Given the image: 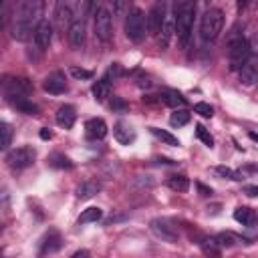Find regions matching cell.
Listing matches in <instances>:
<instances>
[{
  "label": "cell",
  "mask_w": 258,
  "mask_h": 258,
  "mask_svg": "<svg viewBox=\"0 0 258 258\" xmlns=\"http://www.w3.org/2000/svg\"><path fill=\"white\" fill-rule=\"evenodd\" d=\"M194 10H196V4L194 0H185L179 10H177V16H175V34H177V42L179 46H187V40L191 36V26H194Z\"/></svg>",
  "instance_id": "cell-1"
},
{
  "label": "cell",
  "mask_w": 258,
  "mask_h": 258,
  "mask_svg": "<svg viewBox=\"0 0 258 258\" xmlns=\"http://www.w3.org/2000/svg\"><path fill=\"white\" fill-rule=\"evenodd\" d=\"M224 26V14L218 8H210L204 12L202 20H200V36L204 40H214Z\"/></svg>",
  "instance_id": "cell-2"
},
{
  "label": "cell",
  "mask_w": 258,
  "mask_h": 258,
  "mask_svg": "<svg viewBox=\"0 0 258 258\" xmlns=\"http://www.w3.org/2000/svg\"><path fill=\"white\" fill-rule=\"evenodd\" d=\"M250 44L244 36H236L228 44V58H230V71H240L250 60Z\"/></svg>",
  "instance_id": "cell-3"
},
{
  "label": "cell",
  "mask_w": 258,
  "mask_h": 258,
  "mask_svg": "<svg viewBox=\"0 0 258 258\" xmlns=\"http://www.w3.org/2000/svg\"><path fill=\"white\" fill-rule=\"evenodd\" d=\"M145 28H147V20H145L143 10L131 8V10L127 12V16H125V34H127V38L133 40V42L143 40Z\"/></svg>",
  "instance_id": "cell-4"
},
{
  "label": "cell",
  "mask_w": 258,
  "mask_h": 258,
  "mask_svg": "<svg viewBox=\"0 0 258 258\" xmlns=\"http://www.w3.org/2000/svg\"><path fill=\"white\" fill-rule=\"evenodd\" d=\"M34 159H36V151H34V147H30V145L16 147V149H12V151L8 153V157H6V161H8V165H10L12 169H24V167L32 165Z\"/></svg>",
  "instance_id": "cell-5"
},
{
  "label": "cell",
  "mask_w": 258,
  "mask_h": 258,
  "mask_svg": "<svg viewBox=\"0 0 258 258\" xmlns=\"http://www.w3.org/2000/svg\"><path fill=\"white\" fill-rule=\"evenodd\" d=\"M113 32V22H111V12L107 8H99L95 14V36L103 42L111 38Z\"/></svg>",
  "instance_id": "cell-6"
},
{
  "label": "cell",
  "mask_w": 258,
  "mask_h": 258,
  "mask_svg": "<svg viewBox=\"0 0 258 258\" xmlns=\"http://www.w3.org/2000/svg\"><path fill=\"white\" fill-rule=\"evenodd\" d=\"M165 16H167V10H165V0H157L153 4V8L149 10V16H145L147 20V30L151 34H159L163 22H165Z\"/></svg>",
  "instance_id": "cell-7"
},
{
  "label": "cell",
  "mask_w": 258,
  "mask_h": 258,
  "mask_svg": "<svg viewBox=\"0 0 258 258\" xmlns=\"http://www.w3.org/2000/svg\"><path fill=\"white\" fill-rule=\"evenodd\" d=\"M151 232H153L157 238L165 240V242H177V230H175V226H173L171 222L163 220V218L151 220Z\"/></svg>",
  "instance_id": "cell-8"
},
{
  "label": "cell",
  "mask_w": 258,
  "mask_h": 258,
  "mask_svg": "<svg viewBox=\"0 0 258 258\" xmlns=\"http://www.w3.org/2000/svg\"><path fill=\"white\" fill-rule=\"evenodd\" d=\"M32 36H34V44L38 48H48V44L52 40V24L48 20H38Z\"/></svg>",
  "instance_id": "cell-9"
},
{
  "label": "cell",
  "mask_w": 258,
  "mask_h": 258,
  "mask_svg": "<svg viewBox=\"0 0 258 258\" xmlns=\"http://www.w3.org/2000/svg\"><path fill=\"white\" fill-rule=\"evenodd\" d=\"M42 89H44L46 93H50V95H60V93H64L69 87H67L64 75L58 73V71H54V73H50V75L42 81Z\"/></svg>",
  "instance_id": "cell-10"
},
{
  "label": "cell",
  "mask_w": 258,
  "mask_h": 258,
  "mask_svg": "<svg viewBox=\"0 0 258 258\" xmlns=\"http://www.w3.org/2000/svg\"><path fill=\"white\" fill-rule=\"evenodd\" d=\"M85 135L87 139L91 141H97V139H103L107 135V123L101 119V117H93L85 123Z\"/></svg>",
  "instance_id": "cell-11"
},
{
  "label": "cell",
  "mask_w": 258,
  "mask_h": 258,
  "mask_svg": "<svg viewBox=\"0 0 258 258\" xmlns=\"http://www.w3.org/2000/svg\"><path fill=\"white\" fill-rule=\"evenodd\" d=\"M69 42L73 48H81L83 42H85V20L79 18V20H73L71 26H69Z\"/></svg>",
  "instance_id": "cell-12"
},
{
  "label": "cell",
  "mask_w": 258,
  "mask_h": 258,
  "mask_svg": "<svg viewBox=\"0 0 258 258\" xmlns=\"http://www.w3.org/2000/svg\"><path fill=\"white\" fill-rule=\"evenodd\" d=\"M113 135H115V139H117L121 145H129V143L135 141V129H133L129 123H125V121H119V123L115 125Z\"/></svg>",
  "instance_id": "cell-13"
},
{
  "label": "cell",
  "mask_w": 258,
  "mask_h": 258,
  "mask_svg": "<svg viewBox=\"0 0 258 258\" xmlns=\"http://www.w3.org/2000/svg\"><path fill=\"white\" fill-rule=\"evenodd\" d=\"M75 119H77V111L73 105H62L58 111H56V123L64 129H71L75 125Z\"/></svg>",
  "instance_id": "cell-14"
},
{
  "label": "cell",
  "mask_w": 258,
  "mask_h": 258,
  "mask_svg": "<svg viewBox=\"0 0 258 258\" xmlns=\"http://www.w3.org/2000/svg\"><path fill=\"white\" fill-rule=\"evenodd\" d=\"M234 220L238 224L246 226V228H252L254 222H256V212L252 208H248V206H240V208L234 210Z\"/></svg>",
  "instance_id": "cell-15"
},
{
  "label": "cell",
  "mask_w": 258,
  "mask_h": 258,
  "mask_svg": "<svg viewBox=\"0 0 258 258\" xmlns=\"http://www.w3.org/2000/svg\"><path fill=\"white\" fill-rule=\"evenodd\" d=\"M99 191H101V183L95 181V179H87V181H83V183L77 187V198H79V200H89V198L97 196Z\"/></svg>",
  "instance_id": "cell-16"
},
{
  "label": "cell",
  "mask_w": 258,
  "mask_h": 258,
  "mask_svg": "<svg viewBox=\"0 0 258 258\" xmlns=\"http://www.w3.org/2000/svg\"><path fill=\"white\" fill-rule=\"evenodd\" d=\"M256 77H258V73H256V62H254V60H248V62L240 69V81H242V85H246V87L254 85V83H256Z\"/></svg>",
  "instance_id": "cell-17"
},
{
  "label": "cell",
  "mask_w": 258,
  "mask_h": 258,
  "mask_svg": "<svg viewBox=\"0 0 258 258\" xmlns=\"http://www.w3.org/2000/svg\"><path fill=\"white\" fill-rule=\"evenodd\" d=\"M159 99H161L165 105L173 107V109L185 107V97H181V93H177V91H163Z\"/></svg>",
  "instance_id": "cell-18"
},
{
  "label": "cell",
  "mask_w": 258,
  "mask_h": 258,
  "mask_svg": "<svg viewBox=\"0 0 258 258\" xmlns=\"http://www.w3.org/2000/svg\"><path fill=\"white\" fill-rule=\"evenodd\" d=\"M10 103L18 109V111H22V113H26V115H36L38 113V105H34L32 101H26L24 97H16V99H10Z\"/></svg>",
  "instance_id": "cell-19"
},
{
  "label": "cell",
  "mask_w": 258,
  "mask_h": 258,
  "mask_svg": "<svg viewBox=\"0 0 258 258\" xmlns=\"http://www.w3.org/2000/svg\"><path fill=\"white\" fill-rule=\"evenodd\" d=\"M93 97L99 101V103H103L109 95H111V87H109V81L107 79H103V81H97L95 85H93Z\"/></svg>",
  "instance_id": "cell-20"
},
{
  "label": "cell",
  "mask_w": 258,
  "mask_h": 258,
  "mask_svg": "<svg viewBox=\"0 0 258 258\" xmlns=\"http://www.w3.org/2000/svg\"><path fill=\"white\" fill-rule=\"evenodd\" d=\"M189 117H191V113H189L187 109L179 107V109H175V111L171 113V117H169V125H171V127H183L185 123H189Z\"/></svg>",
  "instance_id": "cell-21"
},
{
  "label": "cell",
  "mask_w": 258,
  "mask_h": 258,
  "mask_svg": "<svg viewBox=\"0 0 258 258\" xmlns=\"http://www.w3.org/2000/svg\"><path fill=\"white\" fill-rule=\"evenodd\" d=\"M101 216H103L101 208L91 206V208H87V210H83V212H81V216L77 218V222H79V224H91V222L101 220Z\"/></svg>",
  "instance_id": "cell-22"
},
{
  "label": "cell",
  "mask_w": 258,
  "mask_h": 258,
  "mask_svg": "<svg viewBox=\"0 0 258 258\" xmlns=\"http://www.w3.org/2000/svg\"><path fill=\"white\" fill-rule=\"evenodd\" d=\"M167 185H169V189H173V191H179V194H183V191H187V187H189V179L185 177V175H171L169 179H167Z\"/></svg>",
  "instance_id": "cell-23"
},
{
  "label": "cell",
  "mask_w": 258,
  "mask_h": 258,
  "mask_svg": "<svg viewBox=\"0 0 258 258\" xmlns=\"http://www.w3.org/2000/svg\"><path fill=\"white\" fill-rule=\"evenodd\" d=\"M149 131H151L161 143H165V145H171V147H177V145H179V139H177V137H173L171 133H167V131H163V129H159V127H149Z\"/></svg>",
  "instance_id": "cell-24"
},
{
  "label": "cell",
  "mask_w": 258,
  "mask_h": 258,
  "mask_svg": "<svg viewBox=\"0 0 258 258\" xmlns=\"http://www.w3.org/2000/svg\"><path fill=\"white\" fill-rule=\"evenodd\" d=\"M12 125L6 123V121H0V151L6 149L10 143H12Z\"/></svg>",
  "instance_id": "cell-25"
},
{
  "label": "cell",
  "mask_w": 258,
  "mask_h": 258,
  "mask_svg": "<svg viewBox=\"0 0 258 258\" xmlns=\"http://www.w3.org/2000/svg\"><path fill=\"white\" fill-rule=\"evenodd\" d=\"M54 16H56V22L60 24V26H64V24H71L73 22V12H71V8L67 6V4H58L56 6V12H54Z\"/></svg>",
  "instance_id": "cell-26"
},
{
  "label": "cell",
  "mask_w": 258,
  "mask_h": 258,
  "mask_svg": "<svg viewBox=\"0 0 258 258\" xmlns=\"http://www.w3.org/2000/svg\"><path fill=\"white\" fill-rule=\"evenodd\" d=\"M48 163H50L52 167H58V169H71V167H73L71 159L64 157L62 153H52V155L48 157Z\"/></svg>",
  "instance_id": "cell-27"
},
{
  "label": "cell",
  "mask_w": 258,
  "mask_h": 258,
  "mask_svg": "<svg viewBox=\"0 0 258 258\" xmlns=\"http://www.w3.org/2000/svg\"><path fill=\"white\" fill-rule=\"evenodd\" d=\"M58 248H60V238H58L56 234H52V236L46 238V242H44L40 254H50V252H56Z\"/></svg>",
  "instance_id": "cell-28"
},
{
  "label": "cell",
  "mask_w": 258,
  "mask_h": 258,
  "mask_svg": "<svg viewBox=\"0 0 258 258\" xmlns=\"http://www.w3.org/2000/svg\"><path fill=\"white\" fill-rule=\"evenodd\" d=\"M196 135H198V139H200L204 145L214 147V137L210 135V131H208L204 125H196Z\"/></svg>",
  "instance_id": "cell-29"
},
{
  "label": "cell",
  "mask_w": 258,
  "mask_h": 258,
  "mask_svg": "<svg viewBox=\"0 0 258 258\" xmlns=\"http://www.w3.org/2000/svg\"><path fill=\"white\" fill-rule=\"evenodd\" d=\"M10 89L16 91V97H18L20 93L30 91V83H28L26 79H12V81H10Z\"/></svg>",
  "instance_id": "cell-30"
},
{
  "label": "cell",
  "mask_w": 258,
  "mask_h": 258,
  "mask_svg": "<svg viewBox=\"0 0 258 258\" xmlns=\"http://www.w3.org/2000/svg\"><path fill=\"white\" fill-rule=\"evenodd\" d=\"M131 2L133 0H113V8L117 16H127V12L131 10Z\"/></svg>",
  "instance_id": "cell-31"
},
{
  "label": "cell",
  "mask_w": 258,
  "mask_h": 258,
  "mask_svg": "<svg viewBox=\"0 0 258 258\" xmlns=\"http://www.w3.org/2000/svg\"><path fill=\"white\" fill-rule=\"evenodd\" d=\"M234 240H236V236H234V234H230V232H226V234L216 236V238H214V244H218V246H232V244H234Z\"/></svg>",
  "instance_id": "cell-32"
},
{
  "label": "cell",
  "mask_w": 258,
  "mask_h": 258,
  "mask_svg": "<svg viewBox=\"0 0 258 258\" xmlns=\"http://www.w3.org/2000/svg\"><path fill=\"white\" fill-rule=\"evenodd\" d=\"M194 111L200 113L202 117H212V115H214V109H212V105H208V103H196V105H194Z\"/></svg>",
  "instance_id": "cell-33"
},
{
  "label": "cell",
  "mask_w": 258,
  "mask_h": 258,
  "mask_svg": "<svg viewBox=\"0 0 258 258\" xmlns=\"http://www.w3.org/2000/svg\"><path fill=\"white\" fill-rule=\"evenodd\" d=\"M71 75H73L75 79H91V77H93L91 71H85V69H79V67H73V69H71Z\"/></svg>",
  "instance_id": "cell-34"
},
{
  "label": "cell",
  "mask_w": 258,
  "mask_h": 258,
  "mask_svg": "<svg viewBox=\"0 0 258 258\" xmlns=\"http://www.w3.org/2000/svg\"><path fill=\"white\" fill-rule=\"evenodd\" d=\"M214 171H216L220 177H228V179H234V171H232L230 167H224V165H220V167H216Z\"/></svg>",
  "instance_id": "cell-35"
},
{
  "label": "cell",
  "mask_w": 258,
  "mask_h": 258,
  "mask_svg": "<svg viewBox=\"0 0 258 258\" xmlns=\"http://www.w3.org/2000/svg\"><path fill=\"white\" fill-rule=\"evenodd\" d=\"M244 191H246L250 198H256V196H258V187H256V185H248V187H244Z\"/></svg>",
  "instance_id": "cell-36"
},
{
  "label": "cell",
  "mask_w": 258,
  "mask_h": 258,
  "mask_svg": "<svg viewBox=\"0 0 258 258\" xmlns=\"http://www.w3.org/2000/svg\"><path fill=\"white\" fill-rule=\"evenodd\" d=\"M111 109H125V103L121 99H113L111 101Z\"/></svg>",
  "instance_id": "cell-37"
},
{
  "label": "cell",
  "mask_w": 258,
  "mask_h": 258,
  "mask_svg": "<svg viewBox=\"0 0 258 258\" xmlns=\"http://www.w3.org/2000/svg\"><path fill=\"white\" fill-rule=\"evenodd\" d=\"M198 189L202 191V196H210V194H212V189H210V187H206L204 183H198Z\"/></svg>",
  "instance_id": "cell-38"
},
{
  "label": "cell",
  "mask_w": 258,
  "mask_h": 258,
  "mask_svg": "<svg viewBox=\"0 0 258 258\" xmlns=\"http://www.w3.org/2000/svg\"><path fill=\"white\" fill-rule=\"evenodd\" d=\"M236 4H238V12H242L248 6V0H236Z\"/></svg>",
  "instance_id": "cell-39"
},
{
  "label": "cell",
  "mask_w": 258,
  "mask_h": 258,
  "mask_svg": "<svg viewBox=\"0 0 258 258\" xmlns=\"http://www.w3.org/2000/svg\"><path fill=\"white\" fill-rule=\"evenodd\" d=\"M40 137H42V139H50V137H52V133H50L48 129H42V131H40Z\"/></svg>",
  "instance_id": "cell-40"
},
{
  "label": "cell",
  "mask_w": 258,
  "mask_h": 258,
  "mask_svg": "<svg viewBox=\"0 0 258 258\" xmlns=\"http://www.w3.org/2000/svg\"><path fill=\"white\" fill-rule=\"evenodd\" d=\"M79 256H89V252L87 250H79V252L73 254V258H79Z\"/></svg>",
  "instance_id": "cell-41"
},
{
  "label": "cell",
  "mask_w": 258,
  "mask_h": 258,
  "mask_svg": "<svg viewBox=\"0 0 258 258\" xmlns=\"http://www.w3.org/2000/svg\"><path fill=\"white\" fill-rule=\"evenodd\" d=\"M2 2H4V0H0V8H2Z\"/></svg>",
  "instance_id": "cell-42"
}]
</instances>
